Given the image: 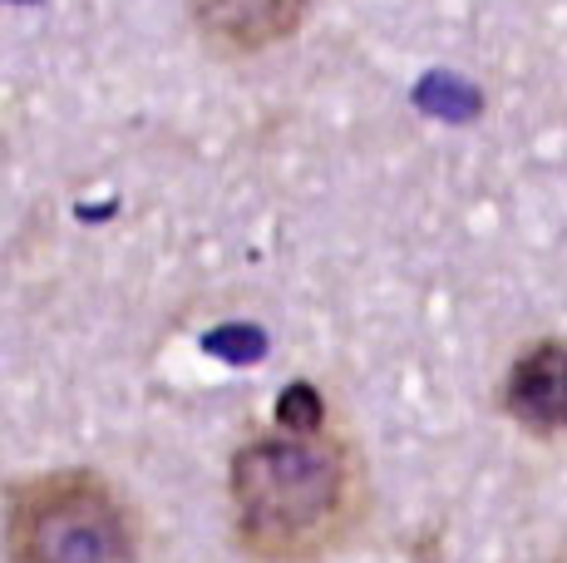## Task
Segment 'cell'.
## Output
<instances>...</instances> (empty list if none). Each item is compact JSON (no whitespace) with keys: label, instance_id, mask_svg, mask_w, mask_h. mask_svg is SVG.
Instances as JSON below:
<instances>
[{"label":"cell","instance_id":"6","mask_svg":"<svg viewBox=\"0 0 567 563\" xmlns=\"http://www.w3.org/2000/svg\"><path fill=\"white\" fill-rule=\"evenodd\" d=\"M207 351L227 356V361H252V356H261V331L257 327H223L207 337Z\"/></svg>","mask_w":567,"mask_h":563},{"label":"cell","instance_id":"5","mask_svg":"<svg viewBox=\"0 0 567 563\" xmlns=\"http://www.w3.org/2000/svg\"><path fill=\"white\" fill-rule=\"evenodd\" d=\"M277 416H281V430H321L326 426V406L307 381H297L291 391H281Z\"/></svg>","mask_w":567,"mask_h":563},{"label":"cell","instance_id":"3","mask_svg":"<svg viewBox=\"0 0 567 563\" xmlns=\"http://www.w3.org/2000/svg\"><path fill=\"white\" fill-rule=\"evenodd\" d=\"M188 16L213 55L247 60L297 35L311 16V0H188Z\"/></svg>","mask_w":567,"mask_h":563},{"label":"cell","instance_id":"1","mask_svg":"<svg viewBox=\"0 0 567 563\" xmlns=\"http://www.w3.org/2000/svg\"><path fill=\"white\" fill-rule=\"evenodd\" d=\"M233 534L257 563H316L365 514V464L336 430H261L227 470Z\"/></svg>","mask_w":567,"mask_h":563},{"label":"cell","instance_id":"4","mask_svg":"<svg viewBox=\"0 0 567 563\" xmlns=\"http://www.w3.org/2000/svg\"><path fill=\"white\" fill-rule=\"evenodd\" d=\"M498 406L528 436H538V440L558 436L563 430V341L558 337H538L508 366Z\"/></svg>","mask_w":567,"mask_h":563},{"label":"cell","instance_id":"2","mask_svg":"<svg viewBox=\"0 0 567 563\" xmlns=\"http://www.w3.org/2000/svg\"><path fill=\"white\" fill-rule=\"evenodd\" d=\"M10 563H138V524L124 494L94 470H54L6 500Z\"/></svg>","mask_w":567,"mask_h":563}]
</instances>
